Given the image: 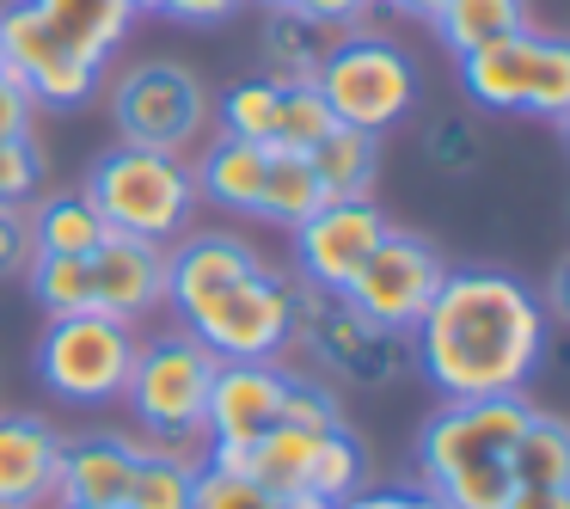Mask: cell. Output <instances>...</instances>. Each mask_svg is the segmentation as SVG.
I'll use <instances>...</instances> for the list:
<instances>
[{"label":"cell","instance_id":"ac0fdd59","mask_svg":"<svg viewBox=\"0 0 570 509\" xmlns=\"http://www.w3.org/2000/svg\"><path fill=\"white\" fill-rule=\"evenodd\" d=\"M307 160H313V173H320L325 203L368 197V190H374V173H381V136L332 124V129H325V136L307 148Z\"/></svg>","mask_w":570,"mask_h":509},{"label":"cell","instance_id":"ab89813d","mask_svg":"<svg viewBox=\"0 0 570 509\" xmlns=\"http://www.w3.org/2000/svg\"><path fill=\"white\" fill-rule=\"evenodd\" d=\"M546 307H552L558 320H570V258H558V271H552V288H546Z\"/></svg>","mask_w":570,"mask_h":509},{"label":"cell","instance_id":"7c38bea8","mask_svg":"<svg viewBox=\"0 0 570 509\" xmlns=\"http://www.w3.org/2000/svg\"><path fill=\"white\" fill-rule=\"evenodd\" d=\"M0 75H13L31 99L56 105V111H75V105H87L99 92V62L56 43L38 0H19V7L0 13Z\"/></svg>","mask_w":570,"mask_h":509},{"label":"cell","instance_id":"484cf974","mask_svg":"<svg viewBox=\"0 0 570 509\" xmlns=\"http://www.w3.org/2000/svg\"><path fill=\"white\" fill-rule=\"evenodd\" d=\"M515 484H570V423L533 411L515 442Z\"/></svg>","mask_w":570,"mask_h":509},{"label":"cell","instance_id":"3957f363","mask_svg":"<svg viewBox=\"0 0 570 509\" xmlns=\"http://www.w3.org/2000/svg\"><path fill=\"white\" fill-rule=\"evenodd\" d=\"M533 405L521 393L448 399L417 435L423 491L448 509H503L515 491V442Z\"/></svg>","mask_w":570,"mask_h":509},{"label":"cell","instance_id":"7402d4cb","mask_svg":"<svg viewBox=\"0 0 570 509\" xmlns=\"http://www.w3.org/2000/svg\"><path fill=\"white\" fill-rule=\"evenodd\" d=\"M105 234H111V227H105V215L87 203V190L43 197L38 209H31V246L56 252V258H92Z\"/></svg>","mask_w":570,"mask_h":509},{"label":"cell","instance_id":"60d3db41","mask_svg":"<svg viewBox=\"0 0 570 509\" xmlns=\"http://www.w3.org/2000/svg\"><path fill=\"white\" fill-rule=\"evenodd\" d=\"M381 7H393V13H411V19H435V13H442V0H381Z\"/></svg>","mask_w":570,"mask_h":509},{"label":"cell","instance_id":"603a6c76","mask_svg":"<svg viewBox=\"0 0 570 509\" xmlns=\"http://www.w3.org/2000/svg\"><path fill=\"white\" fill-rule=\"evenodd\" d=\"M442 31L448 50H484L497 38H515L528 31V0H442V13L430 19Z\"/></svg>","mask_w":570,"mask_h":509},{"label":"cell","instance_id":"74e56055","mask_svg":"<svg viewBox=\"0 0 570 509\" xmlns=\"http://www.w3.org/2000/svg\"><path fill=\"white\" fill-rule=\"evenodd\" d=\"M239 7L246 0H166V19H178V26H222Z\"/></svg>","mask_w":570,"mask_h":509},{"label":"cell","instance_id":"6da1fadb","mask_svg":"<svg viewBox=\"0 0 570 509\" xmlns=\"http://www.w3.org/2000/svg\"><path fill=\"white\" fill-rule=\"evenodd\" d=\"M411 356L442 399L521 393L546 356V301L509 271H448L411 325Z\"/></svg>","mask_w":570,"mask_h":509},{"label":"cell","instance_id":"44dd1931","mask_svg":"<svg viewBox=\"0 0 570 509\" xmlns=\"http://www.w3.org/2000/svg\"><path fill=\"white\" fill-rule=\"evenodd\" d=\"M264 50H271V68H264V75H271L276 87H313L320 56L332 50V31L301 19L295 7H271V13H264Z\"/></svg>","mask_w":570,"mask_h":509},{"label":"cell","instance_id":"7a4b0ae2","mask_svg":"<svg viewBox=\"0 0 570 509\" xmlns=\"http://www.w3.org/2000/svg\"><path fill=\"white\" fill-rule=\"evenodd\" d=\"M295 295L234 234H190L166 252V301L215 362H276V350L295 344Z\"/></svg>","mask_w":570,"mask_h":509},{"label":"cell","instance_id":"e575fe53","mask_svg":"<svg viewBox=\"0 0 570 509\" xmlns=\"http://www.w3.org/2000/svg\"><path fill=\"white\" fill-rule=\"evenodd\" d=\"M31 111H38V99H31L13 75H0V141L31 136Z\"/></svg>","mask_w":570,"mask_h":509},{"label":"cell","instance_id":"8d00e7d4","mask_svg":"<svg viewBox=\"0 0 570 509\" xmlns=\"http://www.w3.org/2000/svg\"><path fill=\"white\" fill-rule=\"evenodd\" d=\"M301 19H313V26H325V31H337V26H356L362 19V7L368 0H288Z\"/></svg>","mask_w":570,"mask_h":509},{"label":"cell","instance_id":"f546056e","mask_svg":"<svg viewBox=\"0 0 570 509\" xmlns=\"http://www.w3.org/2000/svg\"><path fill=\"white\" fill-rule=\"evenodd\" d=\"M337 117H332V105L320 99V87H283V105H276V136H271V148H295V154H307L313 141L332 129Z\"/></svg>","mask_w":570,"mask_h":509},{"label":"cell","instance_id":"836d02e7","mask_svg":"<svg viewBox=\"0 0 570 509\" xmlns=\"http://www.w3.org/2000/svg\"><path fill=\"white\" fill-rule=\"evenodd\" d=\"M430 160L448 166V173H466V166L479 160V136H472L460 117H442V124L430 129Z\"/></svg>","mask_w":570,"mask_h":509},{"label":"cell","instance_id":"52a82bcc","mask_svg":"<svg viewBox=\"0 0 570 509\" xmlns=\"http://www.w3.org/2000/svg\"><path fill=\"white\" fill-rule=\"evenodd\" d=\"M460 87L479 111H528V117H564L570 111V38L515 31L484 50L460 56Z\"/></svg>","mask_w":570,"mask_h":509},{"label":"cell","instance_id":"5b68a950","mask_svg":"<svg viewBox=\"0 0 570 509\" xmlns=\"http://www.w3.org/2000/svg\"><path fill=\"white\" fill-rule=\"evenodd\" d=\"M222 362L197 344L190 332H166L154 344H136V369H129V411L136 423L166 448H185L209 430V386Z\"/></svg>","mask_w":570,"mask_h":509},{"label":"cell","instance_id":"8fae6325","mask_svg":"<svg viewBox=\"0 0 570 509\" xmlns=\"http://www.w3.org/2000/svg\"><path fill=\"white\" fill-rule=\"evenodd\" d=\"M111 111H117V129L124 141L136 148H190L209 124V99H203V80L178 62H141L117 80L111 92Z\"/></svg>","mask_w":570,"mask_h":509},{"label":"cell","instance_id":"d6a6232c","mask_svg":"<svg viewBox=\"0 0 570 509\" xmlns=\"http://www.w3.org/2000/svg\"><path fill=\"white\" fill-rule=\"evenodd\" d=\"M31 258H38V246H31L26 203H0V276H19Z\"/></svg>","mask_w":570,"mask_h":509},{"label":"cell","instance_id":"7bdbcfd3","mask_svg":"<svg viewBox=\"0 0 570 509\" xmlns=\"http://www.w3.org/2000/svg\"><path fill=\"white\" fill-rule=\"evenodd\" d=\"M129 13H166V0H129Z\"/></svg>","mask_w":570,"mask_h":509},{"label":"cell","instance_id":"ba28073f","mask_svg":"<svg viewBox=\"0 0 570 509\" xmlns=\"http://www.w3.org/2000/svg\"><path fill=\"white\" fill-rule=\"evenodd\" d=\"M136 344L124 320L111 313H62L50 320L38 344V374L56 399H75V405H105L129 386V369H136Z\"/></svg>","mask_w":570,"mask_h":509},{"label":"cell","instance_id":"30bf717a","mask_svg":"<svg viewBox=\"0 0 570 509\" xmlns=\"http://www.w3.org/2000/svg\"><path fill=\"white\" fill-rule=\"evenodd\" d=\"M442 276H448V264H442V252H435L430 239L393 234V227H386V239L368 252V264H362V271L350 276V288H337V295H344L362 320H374V325H386V332L405 337L411 325L430 313Z\"/></svg>","mask_w":570,"mask_h":509},{"label":"cell","instance_id":"4fadbf2b","mask_svg":"<svg viewBox=\"0 0 570 509\" xmlns=\"http://www.w3.org/2000/svg\"><path fill=\"white\" fill-rule=\"evenodd\" d=\"M386 239V215L368 197L350 203H320L295 227V264L307 288H350V276L368 264V252Z\"/></svg>","mask_w":570,"mask_h":509},{"label":"cell","instance_id":"1f68e13d","mask_svg":"<svg viewBox=\"0 0 570 509\" xmlns=\"http://www.w3.org/2000/svg\"><path fill=\"white\" fill-rule=\"evenodd\" d=\"M283 423H301V430H337L344 423V411H337V399L325 393V386L313 381H288V399H283Z\"/></svg>","mask_w":570,"mask_h":509},{"label":"cell","instance_id":"f1b7e54d","mask_svg":"<svg viewBox=\"0 0 570 509\" xmlns=\"http://www.w3.org/2000/svg\"><path fill=\"white\" fill-rule=\"evenodd\" d=\"M307 497H320V503H344V497H356L362 491V448H356V435L337 423L332 435L320 442V454H313V467H307V484H301Z\"/></svg>","mask_w":570,"mask_h":509},{"label":"cell","instance_id":"cb8c5ba5","mask_svg":"<svg viewBox=\"0 0 570 509\" xmlns=\"http://www.w3.org/2000/svg\"><path fill=\"white\" fill-rule=\"evenodd\" d=\"M320 203H325V190H320V173H313L307 154L271 148V173H264V190H258V215H264V222L301 227Z\"/></svg>","mask_w":570,"mask_h":509},{"label":"cell","instance_id":"ee69618b","mask_svg":"<svg viewBox=\"0 0 570 509\" xmlns=\"http://www.w3.org/2000/svg\"><path fill=\"white\" fill-rule=\"evenodd\" d=\"M62 509H124V503H62Z\"/></svg>","mask_w":570,"mask_h":509},{"label":"cell","instance_id":"ffe728a7","mask_svg":"<svg viewBox=\"0 0 570 509\" xmlns=\"http://www.w3.org/2000/svg\"><path fill=\"white\" fill-rule=\"evenodd\" d=\"M264 173H271V141L222 136V141L209 148V160H203V173H197V197H215V203H227V209L258 215Z\"/></svg>","mask_w":570,"mask_h":509},{"label":"cell","instance_id":"5bb4252c","mask_svg":"<svg viewBox=\"0 0 570 509\" xmlns=\"http://www.w3.org/2000/svg\"><path fill=\"white\" fill-rule=\"evenodd\" d=\"M295 374L276 362H222L209 386V448H246L283 423V399Z\"/></svg>","mask_w":570,"mask_h":509},{"label":"cell","instance_id":"9c48e42d","mask_svg":"<svg viewBox=\"0 0 570 509\" xmlns=\"http://www.w3.org/2000/svg\"><path fill=\"white\" fill-rule=\"evenodd\" d=\"M295 337L350 386H386L405 374V337L362 320L337 288H301L295 295Z\"/></svg>","mask_w":570,"mask_h":509},{"label":"cell","instance_id":"b9f144b4","mask_svg":"<svg viewBox=\"0 0 570 509\" xmlns=\"http://www.w3.org/2000/svg\"><path fill=\"white\" fill-rule=\"evenodd\" d=\"M264 509H332V503H320V497H307V491H295V497H271Z\"/></svg>","mask_w":570,"mask_h":509},{"label":"cell","instance_id":"d4e9b609","mask_svg":"<svg viewBox=\"0 0 570 509\" xmlns=\"http://www.w3.org/2000/svg\"><path fill=\"white\" fill-rule=\"evenodd\" d=\"M190 491H197V467L178 460L173 448H141L136 479L124 491V509H190Z\"/></svg>","mask_w":570,"mask_h":509},{"label":"cell","instance_id":"f35d334b","mask_svg":"<svg viewBox=\"0 0 570 509\" xmlns=\"http://www.w3.org/2000/svg\"><path fill=\"white\" fill-rule=\"evenodd\" d=\"M503 509H570V484H515Z\"/></svg>","mask_w":570,"mask_h":509},{"label":"cell","instance_id":"83f0119b","mask_svg":"<svg viewBox=\"0 0 570 509\" xmlns=\"http://www.w3.org/2000/svg\"><path fill=\"white\" fill-rule=\"evenodd\" d=\"M276 105H283V87L271 75H246L222 92V136L239 141H271L276 136Z\"/></svg>","mask_w":570,"mask_h":509},{"label":"cell","instance_id":"e0dca14e","mask_svg":"<svg viewBox=\"0 0 570 509\" xmlns=\"http://www.w3.org/2000/svg\"><path fill=\"white\" fill-rule=\"evenodd\" d=\"M141 448L124 435H80L62 442V467H56V497L62 503H124L129 479H136Z\"/></svg>","mask_w":570,"mask_h":509},{"label":"cell","instance_id":"9a60e30c","mask_svg":"<svg viewBox=\"0 0 570 509\" xmlns=\"http://www.w3.org/2000/svg\"><path fill=\"white\" fill-rule=\"evenodd\" d=\"M87 264H92V301L111 320L136 325L148 307L166 301V246H148V239H129V234H105Z\"/></svg>","mask_w":570,"mask_h":509},{"label":"cell","instance_id":"d590c367","mask_svg":"<svg viewBox=\"0 0 570 509\" xmlns=\"http://www.w3.org/2000/svg\"><path fill=\"white\" fill-rule=\"evenodd\" d=\"M337 509H448V503H435L430 491H405V484H386V491H356V497H344Z\"/></svg>","mask_w":570,"mask_h":509},{"label":"cell","instance_id":"2e32d148","mask_svg":"<svg viewBox=\"0 0 570 509\" xmlns=\"http://www.w3.org/2000/svg\"><path fill=\"white\" fill-rule=\"evenodd\" d=\"M62 435L31 411H0V509H38L56 497Z\"/></svg>","mask_w":570,"mask_h":509},{"label":"cell","instance_id":"d6986e66","mask_svg":"<svg viewBox=\"0 0 570 509\" xmlns=\"http://www.w3.org/2000/svg\"><path fill=\"white\" fill-rule=\"evenodd\" d=\"M43 26L56 31V43L75 56H87V62L105 68V50H117L129 31V0H38Z\"/></svg>","mask_w":570,"mask_h":509},{"label":"cell","instance_id":"8992f818","mask_svg":"<svg viewBox=\"0 0 570 509\" xmlns=\"http://www.w3.org/2000/svg\"><path fill=\"white\" fill-rule=\"evenodd\" d=\"M313 87H320V99L332 105V117L344 129L381 136V129L405 124V111L417 105V68L399 43L350 31V38H332V50L320 56Z\"/></svg>","mask_w":570,"mask_h":509},{"label":"cell","instance_id":"4dcf8cb0","mask_svg":"<svg viewBox=\"0 0 570 509\" xmlns=\"http://www.w3.org/2000/svg\"><path fill=\"white\" fill-rule=\"evenodd\" d=\"M43 185V154L31 148V136L0 141V203H26Z\"/></svg>","mask_w":570,"mask_h":509},{"label":"cell","instance_id":"4316f807","mask_svg":"<svg viewBox=\"0 0 570 509\" xmlns=\"http://www.w3.org/2000/svg\"><path fill=\"white\" fill-rule=\"evenodd\" d=\"M26 271H31V288H38V301H43L50 320H62V313H99V301H92V264L87 258H56V252H38Z\"/></svg>","mask_w":570,"mask_h":509},{"label":"cell","instance_id":"277c9868","mask_svg":"<svg viewBox=\"0 0 570 509\" xmlns=\"http://www.w3.org/2000/svg\"><path fill=\"white\" fill-rule=\"evenodd\" d=\"M87 203L105 215L111 234L166 246L190 227L197 215V173L166 148H105L87 173Z\"/></svg>","mask_w":570,"mask_h":509}]
</instances>
